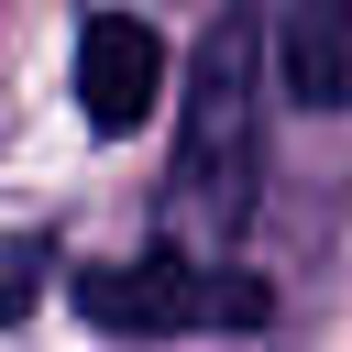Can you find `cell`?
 I'll list each match as a JSON object with an SVG mask.
<instances>
[{"label":"cell","mask_w":352,"mask_h":352,"mask_svg":"<svg viewBox=\"0 0 352 352\" xmlns=\"http://www.w3.org/2000/svg\"><path fill=\"white\" fill-rule=\"evenodd\" d=\"M77 319H99V330H264L275 286L242 264H198V253H132V264H77Z\"/></svg>","instance_id":"cell-2"},{"label":"cell","mask_w":352,"mask_h":352,"mask_svg":"<svg viewBox=\"0 0 352 352\" xmlns=\"http://www.w3.org/2000/svg\"><path fill=\"white\" fill-rule=\"evenodd\" d=\"M264 187V99H253V11L209 22L198 66H187V110H176V220L231 253Z\"/></svg>","instance_id":"cell-1"},{"label":"cell","mask_w":352,"mask_h":352,"mask_svg":"<svg viewBox=\"0 0 352 352\" xmlns=\"http://www.w3.org/2000/svg\"><path fill=\"white\" fill-rule=\"evenodd\" d=\"M44 264H55V253H44V231H0V330H11L22 308H33Z\"/></svg>","instance_id":"cell-5"},{"label":"cell","mask_w":352,"mask_h":352,"mask_svg":"<svg viewBox=\"0 0 352 352\" xmlns=\"http://www.w3.org/2000/svg\"><path fill=\"white\" fill-rule=\"evenodd\" d=\"M154 88H165V44H154V22L99 11V22L77 33V110H88V132H143Z\"/></svg>","instance_id":"cell-3"},{"label":"cell","mask_w":352,"mask_h":352,"mask_svg":"<svg viewBox=\"0 0 352 352\" xmlns=\"http://www.w3.org/2000/svg\"><path fill=\"white\" fill-rule=\"evenodd\" d=\"M275 77L308 110H352V0H286L275 22Z\"/></svg>","instance_id":"cell-4"}]
</instances>
